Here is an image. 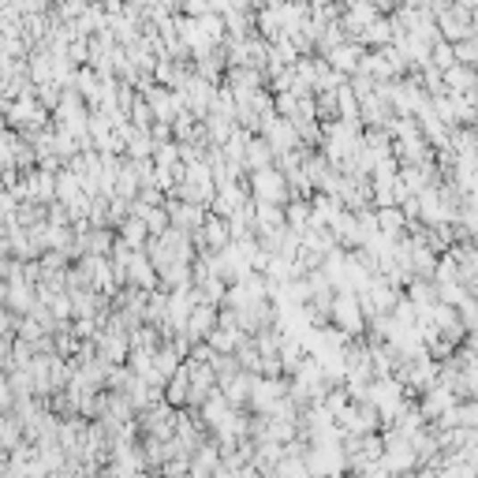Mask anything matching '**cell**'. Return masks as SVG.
Segmentation results:
<instances>
[{
    "instance_id": "1",
    "label": "cell",
    "mask_w": 478,
    "mask_h": 478,
    "mask_svg": "<svg viewBox=\"0 0 478 478\" xmlns=\"http://www.w3.org/2000/svg\"><path fill=\"white\" fill-rule=\"evenodd\" d=\"M332 325L344 329L351 340L366 329V310L359 303V292H351V288H337V296H332Z\"/></svg>"
},
{
    "instance_id": "2",
    "label": "cell",
    "mask_w": 478,
    "mask_h": 478,
    "mask_svg": "<svg viewBox=\"0 0 478 478\" xmlns=\"http://www.w3.org/2000/svg\"><path fill=\"white\" fill-rule=\"evenodd\" d=\"M288 191H292V187H288L284 169H277V164L255 169V176H251V195H255V202H277V205H284Z\"/></svg>"
},
{
    "instance_id": "3",
    "label": "cell",
    "mask_w": 478,
    "mask_h": 478,
    "mask_svg": "<svg viewBox=\"0 0 478 478\" xmlns=\"http://www.w3.org/2000/svg\"><path fill=\"white\" fill-rule=\"evenodd\" d=\"M228 243H232V224L221 214H210L195 232V251H202V255H221Z\"/></svg>"
},
{
    "instance_id": "4",
    "label": "cell",
    "mask_w": 478,
    "mask_h": 478,
    "mask_svg": "<svg viewBox=\"0 0 478 478\" xmlns=\"http://www.w3.org/2000/svg\"><path fill=\"white\" fill-rule=\"evenodd\" d=\"M438 30H441V38L445 41H464V38H471L474 34V12L471 8H460V4H449V8H441L438 12Z\"/></svg>"
},
{
    "instance_id": "5",
    "label": "cell",
    "mask_w": 478,
    "mask_h": 478,
    "mask_svg": "<svg viewBox=\"0 0 478 478\" xmlns=\"http://www.w3.org/2000/svg\"><path fill=\"white\" fill-rule=\"evenodd\" d=\"M284 397H288V389H284V382H281V378H273V373H262V378H255L251 404H255V411H258V415L273 411Z\"/></svg>"
},
{
    "instance_id": "6",
    "label": "cell",
    "mask_w": 478,
    "mask_h": 478,
    "mask_svg": "<svg viewBox=\"0 0 478 478\" xmlns=\"http://www.w3.org/2000/svg\"><path fill=\"white\" fill-rule=\"evenodd\" d=\"M363 56H366V46H363V41L348 38V41H340L337 49H329V64L337 68L340 75H356V71L363 68Z\"/></svg>"
},
{
    "instance_id": "7",
    "label": "cell",
    "mask_w": 478,
    "mask_h": 478,
    "mask_svg": "<svg viewBox=\"0 0 478 478\" xmlns=\"http://www.w3.org/2000/svg\"><path fill=\"white\" fill-rule=\"evenodd\" d=\"M169 217H172V228H183V232H198V228H202V221L205 217H210V214H205V205L202 202H169Z\"/></svg>"
},
{
    "instance_id": "8",
    "label": "cell",
    "mask_w": 478,
    "mask_h": 478,
    "mask_svg": "<svg viewBox=\"0 0 478 478\" xmlns=\"http://www.w3.org/2000/svg\"><path fill=\"white\" fill-rule=\"evenodd\" d=\"M255 378L258 373L251 370H236V373H228V378H221V389H224V400L239 407V404H251V389H255Z\"/></svg>"
},
{
    "instance_id": "9",
    "label": "cell",
    "mask_w": 478,
    "mask_h": 478,
    "mask_svg": "<svg viewBox=\"0 0 478 478\" xmlns=\"http://www.w3.org/2000/svg\"><path fill=\"white\" fill-rule=\"evenodd\" d=\"M397 19H389V15H378V19H373V23L359 34V41H363V46L366 49H382V46H392V41H397Z\"/></svg>"
},
{
    "instance_id": "10",
    "label": "cell",
    "mask_w": 478,
    "mask_h": 478,
    "mask_svg": "<svg viewBox=\"0 0 478 478\" xmlns=\"http://www.w3.org/2000/svg\"><path fill=\"white\" fill-rule=\"evenodd\" d=\"M128 284H135V288H154L157 284V265L147 251H135L128 258Z\"/></svg>"
},
{
    "instance_id": "11",
    "label": "cell",
    "mask_w": 478,
    "mask_h": 478,
    "mask_svg": "<svg viewBox=\"0 0 478 478\" xmlns=\"http://www.w3.org/2000/svg\"><path fill=\"white\" fill-rule=\"evenodd\" d=\"M164 400H169L172 407H183L191 404V370H187V363L172 373L169 382H164Z\"/></svg>"
},
{
    "instance_id": "12",
    "label": "cell",
    "mask_w": 478,
    "mask_h": 478,
    "mask_svg": "<svg viewBox=\"0 0 478 478\" xmlns=\"http://www.w3.org/2000/svg\"><path fill=\"white\" fill-rule=\"evenodd\" d=\"M277 161V154H273V147H269V138L265 135H258V138H251L247 142V157H243V169H265V164H273Z\"/></svg>"
},
{
    "instance_id": "13",
    "label": "cell",
    "mask_w": 478,
    "mask_h": 478,
    "mask_svg": "<svg viewBox=\"0 0 478 478\" xmlns=\"http://www.w3.org/2000/svg\"><path fill=\"white\" fill-rule=\"evenodd\" d=\"M120 239L128 243V247H135V251H142V247H147V239H150L147 221H142L138 214H128V217L120 221Z\"/></svg>"
},
{
    "instance_id": "14",
    "label": "cell",
    "mask_w": 478,
    "mask_h": 478,
    "mask_svg": "<svg viewBox=\"0 0 478 478\" xmlns=\"http://www.w3.org/2000/svg\"><path fill=\"white\" fill-rule=\"evenodd\" d=\"M445 87L456 94H471V90H478V71L471 64H452L445 71Z\"/></svg>"
},
{
    "instance_id": "15",
    "label": "cell",
    "mask_w": 478,
    "mask_h": 478,
    "mask_svg": "<svg viewBox=\"0 0 478 478\" xmlns=\"http://www.w3.org/2000/svg\"><path fill=\"white\" fill-rule=\"evenodd\" d=\"M430 64H438L441 71H449L452 64H460V60H456V46H452V41L438 38V46H433V53H430Z\"/></svg>"
},
{
    "instance_id": "16",
    "label": "cell",
    "mask_w": 478,
    "mask_h": 478,
    "mask_svg": "<svg viewBox=\"0 0 478 478\" xmlns=\"http://www.w3.org/2000/svg\"><path fill=\"white\" fill-rule=\"evenodd\" d=\"M284 217H288V228L303 232V228L310 224V202H299V198H296L292 205H288V214H284Z\"/></svg>"
},
{
    "instance_id": "17",
    "label": "cell",
    "mask_w": 478,
    "mask_h": 478,
    "mask_svg": "<svg viewBox=\"0 0 478 478\" xmlns=\"http://www.w3.org/2000/svg\"><path fill=\"white\" fill-rule=\"evenodd\" d=\"M15 8L23 12V15H46L49 0H15Z\"/></svg>"
},
{
    "instance_id": "18",
    "label": "cell",
    "mask_w": 478,
    "mask_h": 478,
    "mask_svg": "<svg viewBox=\"0 0 478 478\" xmlns=\"http://www.w3.org/2000/svg\"><path fill=\"white\" fill-rule=\"evenodd\" d=\"M419 4H426V8L433 12V15H438L441 8H449V4H452V0H419Z\"/></svg>"
},
{
    "instance_id": "19",
    "label": "cell",
    "mask_w": 478,
    "mask_h": 478,
    "mask_svg": "<svg viewBox=\"0 0 478 478\" xmlns=\"http://www.w3.org/2000/svg\"><path fill=\"white\" fill-rule=\"evenodd\" d=\"M12 251V239H4V236H0V258H4Z\"/></svg>"
},
{
    "instance_id": "20",
    "label": "cell",
    "mask_w": 478,
    "mask_h": 478,
    "mask_svg": "<svg viewBox=\"0 0 478 478\" xmlns=\"http://www.w3.org/2000/svg\"><path fill=\"white\" fill-rule=\"evenodd\" d=\"M452 4H460V8H471V12H474V0H452Z\"/></svg>"
},
{
    "instance_id": "21",
    "label": "cell",
    "mask_w": 478,
    "mask_h": 478,
    "mask_svg": "<svg viewBox=\"0 0 478 478\" xmlns=\"http://www.w3.org/2000/svg\"><path fill=\"white\" fill-rule=\"evenodd\" d=\"M474 12H478V0H474Z\"/></svg>"
}]
</instances>
